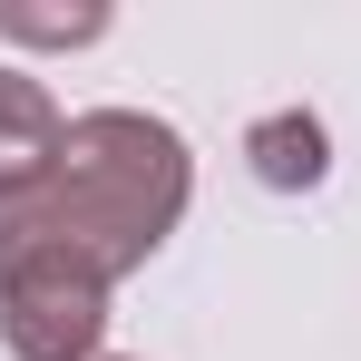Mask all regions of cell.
Instances as JSON below:
<instances>
[{
    "instance_id": "cell-1",
    "label": "cell",
    "mask_w": 361,
    "mask_h": 361,
    "mask_svg": "<svg viewBox=\"0 0 361 361\" xmlns=\"http://www.w3.org/2000/svg\"><path fill=\"white\" fill-rule=\"evenodd\" d=\"M195 157L147 108H88L68 118L49 176L0 205V274L10 264H59L88 283H127L157 244L185 225Z\"/></svg>"
},
{
    "instance_id": "cell-2",
    "label": "cell",
    "mask_w": 361,
    "mask_h": 361,
    "mask_svg": "<svg viewBox=\"0 0 361 361\" xmlns=\"http://www.w3.org/2000/svg\"><path fill=\"white\" fill-rule=\"evenodd\" d=\"M0 342H10V361H98L108 283L59 274V264H10L0 274Z\"/></svg>"
},
{
    "instance_id": "cell-3",
    "label": "cell",
    "mask_w": 361,
    "mask_h": 361,
    "mask_svg": "<svg viewBox=\"0 0 361 361\" xmlns=\"http://www.w3.org/2000/svg\"><path fill=\"white\" fill-rule=\"evenodd\" d=\"M59 137H68L59 98H49L30 68H0V205H10V195H30V185L49 176Z\"/></svg>"
},
{
    "instance_id": "cell-4",
    "label": "cell",
    "mask_w": 361,
    "mask_h": 361,
    "mask_svg": "<svg viewBox=\"0 0 361 361\" xmlns=\"http://www.w3.org/2000/svg\"><path fill=\"white\" fill-rule=\"evenodd\" d=\"M244 166H254V185H274V195H312V185L332 176V137H322L312 108H274V118L244 127Z\"/></svg>"
},
{
    "instance_id": "cell-5",
    "label": "cell",
    "mask_w": 361,
    "mask_h": 361,
    "mask_svg": "<svg viewBox=\"0 0 361 361\" xmlns=\"http://www.w3.org/2000/svg\"><path fill=\"white\" fill-rule=\"evenodd\" d=\"M0 39H20V49H88V39H108V10H98V0H78V10L0 0Z\"/></svg>"
},
{
    "instance_id": "cell-6",
    "label": "cell",
    "mask_w": 361,
    "mask_h": 361,
    "mask_svg": "<svg viewBox=\"0 0 361 361\" xmlns=\"http://www.w3.org/2000/svg\"><path fill=\"white\" fill-rule=\"evenodd\" d=\"M98 361H108V352H98Z\"/></svg>"
}]
</instances>
